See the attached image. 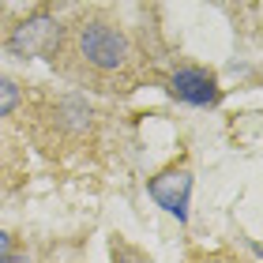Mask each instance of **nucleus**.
Masks as SVG:
<instances>
[{
    "mask_svg": "<svg viewBox=\"0 0 263 263\" xmlns=\"http://www.w3.org/2000/svg\"><path fill=\"white\" fill-rule=\"evenodd\" d=\"M76 53L83 57V64H90L94 71H121L132 61V42L121 27L105 19H83L76 27Z\"/></svg>",
    "mask_w": 263,
    "mask_h": 263,
    "instance_id": "nucleus-1",
    "label": "nucleus"
},
{
    "mask_svg": "<svg viewBox=\"0 0 263 263\" xmlns=\"http://www.w3.org/2000/svg\"><path fill=\"white\" fill-rule=\"evenodd\" d=\"M165 90L170 98L184 102V105H196V109H207V105H218L222 102V87H218V76L199 64H188V68H177L170 79H165Z\"/></svg>",
    "mask_w": 263,
    "mask_h": 263,
    "instance_id": "nucleus-3",
    "label": "nucleus"
},
{
    "mask_svg": "<svg viewBox=\"0 0 263 263\" xmlns=\"http://www.w3.org/2000/svg\"><path fill=\"white\" fill-rule=\"evenodd\" d=\"M151 199L158 203L165 214H173L177 222H188V203H192V173L184 165H170L158 177H151L147 184Z\"/></svg>",
    "mask_w": 263,
    "mask_h": 263,
    "instance_id": "nucleus-4",
    "label": "nucleus"
},
{
    "mask_svg": "<svg viewBox=\"0 0 263 263\" xmlns=\"http://www.w3.org/2000/svg\"><path fill=\"white\" fill-rule=\"evenodd\" d=\"M19 102H23L19 83H15V79H8V76H0V117H8Z\"/></svg>",
    "mask_w": 263,
    "mask_h": 263,
    "instance_id": "nucleus-5",
    "label": "nucleus"
},
{
    "mask_svg": "<svg viewBox=\"0 0 263 263\" xmlns=\"http://www.w3.org/2000/svg\"><path fill=\"white\" fill-rule=\"evenodd\" d=\"M0 259H11V237L0 230Z\"/></svg>",
    "mask_w": 263,
    "mask_h": 263,
    "instance_id": "nucleus-6",
    "label": "nucleus"
},
{
    "mask_svg": "<svg viewBox=\"0 0 263 263\" xmlns=\"http://www.w3.org/2000/svg\"><path fill=\"white\" fill-rule=\"evenodd\" d=\"M61 45V19L49 11H34L30 19H23L8 38V49L15 57H45Z\"/></svg>",
    "mask_w": 263,
    "mask_h": 263,
    "instance_id": "nucleus-2",
    "label": "nucleus"
}]
</instances>
